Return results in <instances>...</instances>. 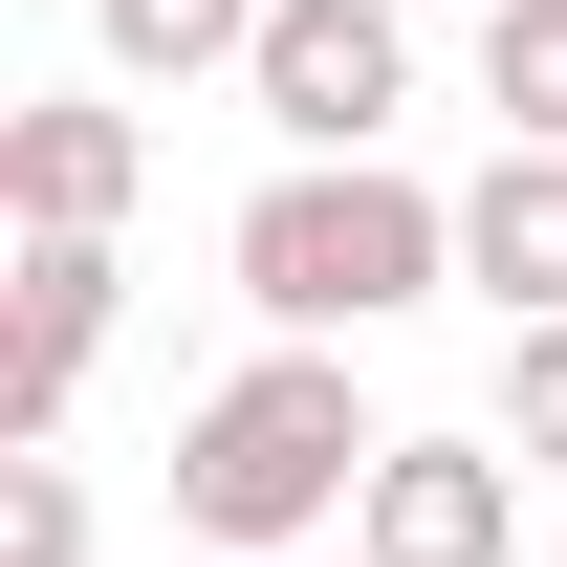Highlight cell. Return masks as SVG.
<instances>
[{"instance_id": "6da1fadb", "label": "cell", "mask_w": 567, "mask_h": 567, "mask_svg": "<svg viewBox=\"0 0 567 567\" xmlns=\"http://www.w3.org/2000/svg\"><path fill=\"white\" fill-rule=\"evenodd\" d=\"M371 458H393V436L350 415L328 328H284L262 371H218L197 415H175V524H197V546H306V524L371 502Z\"/></svg>"}, {"instance_id": "7a4b0ae2", "label": "cell", "mask_w": 567, "mask_h": 567, "mask_svg": "<svg viewBox=\"0 0 567 567\" xmlns=\"http://www.w3.org/2000/svg\"><path fill=\"white\" fill-rule=\"evenodd\" d=\"M458 262V218L415 175H371V153H306L240 197V284H262V328H393L415 284Z\"/></svg>"}, {"instance_id": "3957f363", "label": "cell", "mask_w": 567, "mask_h": 567, "mask_svg": "<svg viewBox=\"0 0 567 567\" xmlns=\"http://www.w3.org/2000/svg\"><path fill=\"white\" fill-rule=\"evenodd\" d=\"M240 87H262V110H284L306 153H371L393 110H415V22H393V0H262Z\"/></svg>"}, {"instance_id": "277c9868", "label": "cell", "mask_w": 567, "mask_h": 567, "mask_svg": "<svg viewBox=\"0 0 567 567\" xmlns=\"http://www.w3.org/2000/svg\"><path fill=\"white\" fill-rule=\"evenodd\" d=\"M502 546H524V481L481 436H393L371 502H350V567H502Z\"/></svg>"}, {"instance_id": "5b68a950", "label": "cell", "mask_w": 567, "mask_h": 567, "mask_svg": "<svg viewBox=\"0 0 567 567\" xmlns=\"http://www.w3.org/2000/svg\"><path fill=\"white\" fill-rule=\"evenodd\" d=\"M87 350H110V240H22V284H0V436H66Z\"/></svg>"}, {"instance_id": "8992f818", "label": "cell", "mask_w": 567, "mask_h": 567, "mask_svg": "<svg viewBox=\"0 0 567 567\" xmlns=\"http://www.w3.org/2000/svg\"><path fill=\"white\" fill-rule=\"evenodd\" d=\"M132 110H66V87H44V110H0V197H22V240H110V218H132Z\"/></svg>"}, {"instance_id": "52a82bcc", "label": "cell", "mask_w": 567, "mask_h": 567, "mask_svg": "<svg viewBox=\"0 0 567 567\" xmlns=\"http://www.w3.org/2000/svg\"><path fill=\"white\" fill-rule=\"evenodd\" d=\"M458 262L502 284V328H546V306H567V132H502V175L458 197Z\"/></svg>"}, {"instance_id": "ba28073f", "label": "cell", "mask_w": 567, "mask_h": 567, "mask_svg": "<svg viewBox=\"0 0 567 567\" xmlns=\"http://www.w3.org/2000/svg\"><path fill=\"white\" fill-rule=\"evenodd\" d=\"M481 110L502 132H567V0H481Z\"/></svg>"}, {"instance_id": "9c48e42d", "label": "cell", "mask_w": 567, "mask_h": 567, "mask_svg": "<svg viewBox=\"0 0 567 567\" xmlns=\"http://www.w3.org/2000/svg\"><path fill=\"white\" fill-rule=\"evenodd\" d=\"M240 44H262V0H110V66H153V87L240 66Z\"/></svg>"}, {"instance_id": "30bf717a", "label": "cell", "mask_w": 567, "mask_h": 567, "mask_svg": "<svg viewBox=\"0 0 567 567\" xmlns=\"http://www.w3.org/2000/svg\"><path fill=\"white\" fill-rule=\"evenodd\" d=\"M0 567H87V481L44 458V436L0 458Z\"/></svg>"}, {"instance_id": "8fae6325", "label": "cell", "mask_w": 567, "mask_h": 567, "mask_svg": "<svg viewBox=\"0 0 567 567\" xmlns=\"http://www.w3.org/2000/svg\"><path fill=\"white\" fill-rule=\"evenodd\" d=\"M502 436H524V458H567V306L524 328V371H502Z\"/></svg>"}, {"instance_id": "7c38bea8", "label": "cell", "mask_w": 567, "mask_h": 567, "mask_svg": "<svg viewBox=\"0 0 567 567\" xmlns=\"http://www.w3.org/2000/svg\"><path fill=\"white\" fill-rule=\"evenodd\" d=\"M197 567H306V546H197Z\"/></svg>"}]
</instances>
